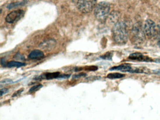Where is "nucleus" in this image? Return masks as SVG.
<instances>
[{
  "instance_id": "ddd939ff",
  "label": "nucleus",
  "mask_w": 160,
  "mask_h": 120,
  "mask_svg": "<svg viewBox=\"0 0 160 120\" xmlns=\"http://www.w3.org/2000/svg\"><path fill=\"white\" fill-rule=\"evenodd\" d=\"M26 65L25 63H22L18 61H10L7 64V67L8 68H20Z\"/></svg>"
},
{
  "instance_id": "dca6fc26",
  "label": "nucleus",
  "mask_w": 160,
  "mask_h": 120,
  "mask_svg": "<svg viewBox=\"0 0 160 120\" xmlns=\"http://www.w3.org/2000/svg\"><path fill=\"white\" fill-rule=\"evenodd\" d=\"M42 87H43V85L41 84L35 85V86L32 87L30 89H29V93H35L36 91H39L40 89H41Z\"/></svg>"
},
{
  "instance_id": "4be33fe9",
  "label": "nucleus",
  "mask_w": 160,
  "mask_h": 120,
  "mask_svg": "<svg viewBox=\"0 0 160 120\" xmlns=\"http://www.w3.org/2000/svg\"><path fill=\"white\" fill-rule=\"evenodd\" d=\"M8 90L7 88H3L1 90V96L2 97L3 95H5V94L8 93Z\"/></svg>"
},
{
  "instance_id": "a211bd4d",
  "label": "nucleus",
  "mask_w": 160,
  "mask_h": 120,
  "mask_svg": "<svg viewBox=\"0 0 160 120\" xmlns=\"http://www.w3.org/2000/svg\"><path fill=\"white\" fill-rule=\"evenodd\" d=\"M14 58L17 60H21V61H23L25 59L24 56L20 54V53H17L14 57Z\"/></svg>"
},
{
  "instance_id": "9b49d317",
  "label": "nucleus",
  "mask_w": 160,
  "mask_h": 120,
  "mask_svg": "<svg viewBox=\"0 0 160 120\" xmlns=\"http://www.w3.org/2000/svg\"><path fill=\"white\" fill-rule=\"evenodd\" d=\"M129 58V59L131 60L138 61H149L150 60L149 58L145 57L142 54L140 53H135L130 54Z\"/></svg>"
},
{
  "instance_id": "f8f14e48",
  "label": "nucleus",
  "mask_w": 160,
  "mask_h": 120,
  "mask_svg": "<svg viewBox=\"0 0 160 120\" xmlns=\"http://www.w3.org/2000/svg\"><path fill=\"white\" fill-rule=\"evenodd\" d=\"M120 16V15L119 14V12L117 11H113L109 15L108 17L111 22L115 24L116 23L118 22Z\"/></svg>"
},
{
  "instance_id": "a878e982",
  "label": "nucleus",
  "mask_w": 160,
  "mask_h": 120,
  "mask_svg": "<svg viewBox=\"0 0 160 120\" xmlns=\"http://www.w3.org/2000/svg\"><path fill=\"white\" fill-rule=\"evenodd\" d=\"M158 46L160 47V40L158 41Z\"/></svg>"
},
{
  "instance_id": "423d86ee",
  "label": "nucleus",
  "mask_w": 160,
  "mask_h": 120,
  "mask_svg": "<svg viewBox=\"0 0 160 120\" xmlns=\"http://www.w3.org/2000/svg\"><path fill=\"white\" fill-rule=\"evenodd\" d=\"M24 12L23 10H18L13 11L7 15L5 18V20L7 23L13 24L20 20L24 17Z\"/></svg>"
},
{
  "instance_id": "20e7f679",
  "label": "nucleus",
  "mask_w": 160,
  "mask_h": 120,
  "mask_svg": "<svg viewBox=\"0 0 160 120\" xmlns=\"http://www.w3.org/2000/svg\"><path fill=\"white\" fill-rule=\"evenodd\" d=\"M145 38V35L143 28H142L140 24L137 23L131 30V42L135 44H141L144 41Z\"/></svg>"
},
{
  "instance_id": "2eb2a0df",
  "label": "nucleus",
  "mask_w": 160,
  "mask_h": 120,
  "mask_svg": "<svg viewBox=\"0 0 160 120\" xmlns=\"http://www.w3.org/2000/svg\"><path fill=\"white\" fill-rule=\"evenodd\" d=\"M124 77V75L122 74L119 73H112L108 74V78L110 79H118V78H122Z\"/></svg>"
},
{
  "instance_id": "39448f33",
  "label": "nucleus",
  "mask_w": 160,
  "mask_h": 120,
  "mask_svg": "<svg viewBox=\"0 0 160 120\" xmlns=\"http://www.w3.org/2000/svg\"><path fill=\"white\" fill-rule=\"evenodd\" d=\"M143 30L145 35L149 38L154 37L157 33L156 25L154 22L151 19H147L145 22Z\"/></svg>"
},
{
  "instance_id": "5701e85b",
  "label": "nucleus",
  "mask_w": 160,
  "mask_h": 120,
  "mask_svg": "<svg viewBox=\"0 0 160 120\" xmlns=\"http://www.w3.org/2000/svg\"><path fill=\"white\" fill-rule=\"evenodd\" d=\"M97 69V67L95 66H90L89 67L86 68V70H87L89 71H95V70H96Z\"/></svg>"
},
{
  "instance_id": "7ed1b4c3",
  "label": "nucleus",
  "mask_w": 160,
  "mask_h": 120,
  "mask_svg": "<svg viewBox=\"0 0 160 120\" xmlns=\"http://www.w3.org/2000/svg\"><path fill=\"white\" fill-rule=\"evenodd\" d=\"M79 11L84 14L93 10L96 4V0H73Z\"/></svg>"
},
{
  "instance_id": "9d476101",
  "label": "nucleus",
  "mask_w": 160,
  "mask_h": 120,
  "mask_svg": "<svg viewBox=\"0 0 160 120\" xmlns=\"http://www.w3.org/2000/svg\"><path fill=\"white\" fill-rule=\"evenodd\" d=\"M44 57V54L41 51L35 49L31 52L28 55V58L31 60H39Z\"/></svg>"
},
{
  "instance_id": "f03ea898",
  "label": "nucleus",
  "mask_w": 160,
  "mask_h": 120,
  "mask_svg": "<svg viewBox=\"0 0 160 120\" xmlns=\"http://www.w3.org/2000/svg\"><path fill=\"white\" fill-rule=\"evenodd\" d=\"M110 10V6L109 3L106 1H101L95 6L94 14L99 21L105 22L109 16Z\"/></svg>"
},
{
  "instance_id": "6e6552de",
  "label": "nucleus",
  "mask_w": 160,
  "mask_h": 120,
  "mask_svg": "<svg viewBox=\"0 0 160 120\" xmlns=\"http://www.w3.org/2000/svg\"><path fill=\"white\" fill-rule=\"evenodd\" d=\"M60 75V73L59 72H50V73H46L44 75H41L35 78L36 80H41L42 79H46L47 80H51V79H55V78H59V76Z\"/></svg>"
},
{
  "instance_id": "f3484780",
  "label": "nucleus",
  "mask_w": 160,
  "mask_h": 120,
  "mask_svg": "<svg viewBox=\"0 0 160 120\" xmlns=\"http://www.w3.org/2000/svg\"><path fill=\"white\" fill-rule=\"evenodd\" d=\"M112 57H113V53L112 52H107L103 55L101 56V58L104 60H110L112 59Z\"/></svg>"
},
{
  "instance_id": "bb28decb",
  "label": "nucleus",
  "mask_w": 160,
  "mask_h": 120,
  "mask_svg": "<svg viewBox=\"0 0 160 120\" xmlns=\"http://www.w3.org/2000/svg\"><path fill=\"white\" fill-rule=\"evenodd\" d=\"M159 30H160V23H159Z\"/></svg>"
},
{
  "instance_id": "412c9836",
  "label": "nucleus",
  "mask_w": 160,
  "mask_h": 120,
  "mask_svg": "<svg viewBox=\"0 0 160 120\" xmlns=\"http://www.w3.org/2000/svg\"><path fill=\"white\" fill-rule=\"evenodd\" d=\"M24 89L22 88V89H20V90H18L17 91H16V93H14V94L13 95V96H12V97H16V96L20 95L21 93L24 91Z\"/></svg>"
},
{
  "instance_id": "0eeeda50",
  "label": "nucleus",
  "mask_w": 160,
  "mask_h": 120,
  "mask_svg": "<svg viewBox=\"0 0 160 120\" xmlns=\"http://www.w3.org/2000/svg\"><path fill=\"white\" fill-rule=\"evenodd\" d=\"M57 45V41L54 38L45 40L39 44V47L43 50L50 51L53 50Z\"/></svg>"
},
{
  "instance_id": "b1692460",
  "label": "nucleus",
  "mask_w": 160,
  "mask_h": 120,
  "mask_svg": "<svg viewBox=\"0 0 160 120\" xmlns=\"http://www.w3.org/2000/svg\"><path fill=\"white\" fill-rule=\"evenodd\" d=\"M70 77V75L60 74V75L59 76V78H60V79H67V78H69Z\"/></svg>"
},
{
  "instance_id": "aec40b11",
  "label": "nucleus",
  "mask_w": 160,
  "mask_h": 120,
  "mask_svg": "<svg viewBox=\"0 0 160 120\" xmlns=\"http://www.w3.org/2000/svg\"><path fill=\"white\" fill-rule=\"evenodd\" d=\"M12 83H13V82L10 79H6L1 81V85H3V84L5 85V84H12Z\"/></svg>"
},
{
  "instance_id": "4468645a",
  "label": "nucleus",
  "mask_w": 160,
  "mask_h": 120,
  "mask_svg": "<svg viewBox=\"0 0 160 120\" xmlns=\"http://www.w3.org/2000/svg\"><path fill=\"white\" fill-rule=\"evenodd\" d=\"M26 3V1H20V2H16V3H11L9 4L8 5L7 8L8 9H12L14 8H17V7H18L19 6H23V5H25Z\"/></svg>"
},
{
  "instance_id": "393cba45",
  "label": "nucleus",
  "mask_w": 160,
  "mask_h": 120,
  "mask_svg": "<svg viewBox=\"0 0 160 120\" xmlns=\"http://www.w3.org/2000/svg\"><path fill=\"white\" fill-rule=\"evenodd\" d=\"M7 63H6V60H5L3 58H1V65L3 66V67H7Z\"/></svg>"
},
{
  "instance_id": "cd10ccee",
  "label": "nucleus",
  "mask_w": 160,
  "mask_h": 120,
  "mask_svg": "<svg viewBox=\"0 0 160 120\" xmlns=\"http://www.w3.org/2000/svg\"><path fill=\"white\" fill-rule=\"evenodd\" d=\"M24 1H26V0H24Z\"/></svg>"
},
{
  "instance_id": "f257e3e1",
  "label": "nucleus",
  "mask_w": 160,
  "mask_h": 120,
  "mask_svg": "<svg viewBox=\"0 0 160 120\" xmlns=\"http://www.w3.org/2000/svg\"><path fill=\"white\" fill-rule=\"evenodd\" d=\"M112 34L114 41L118 44H125L128 38L126 25L124 22L118 21L112 28Z\"/></svg>"
},
{
  "instance_id": "1a4fd4ad",
  "label": "nucleus",
  "mask_w": 160,
  "mask_h": 120,
  "mask_svg": "<svg viewBox=\"0 0 160 120\" xmlns=\"http://www.w3.org/2000/svg\"><path fill=\"white\" fill-rule=\"evenodd\" d=\"M110 70H120L122 72H133V68L129 64H123L110 68Z\"/></svg>"
},
{
  "instance_id": "6ab92c4d",
  "label": "nucleus",
  "mask_w": 160,
  "mask_h": 120,
  "mask_svg": "<svg viewBox=\"0 0 160 120\" xmlns=\"http://www.w3.org/2000/svg\"><path fill=\"white\" fill-rule=\"evenodd\" d=\"M87 75V74L85 73H80L78 74L74 75H73V77H72V79H78V78H80L81 77H86Z\"/></svg>"
}]
</instances>
